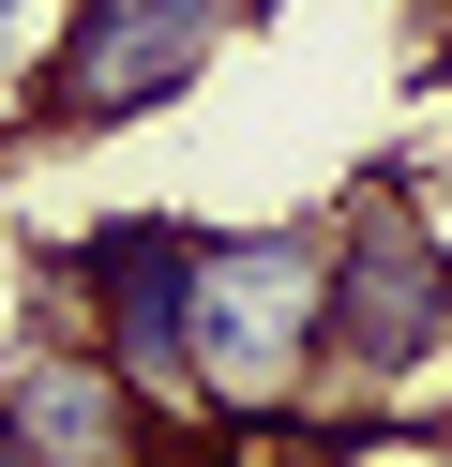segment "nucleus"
I'll use <instances>...</instances> for the list:
<instances>
[{"label": "nucleus", "instance_id": "nucleus-8", "mask_svg": "<svg viewBox=\"0 0 452 467\" xmlns=\"http://www.w3.org/2000/svg\"><path fill=\"white\" fill-rule=\"evenodd\" d=\"M0 467H30V452H16V437H0Z\"/></svg>", "mask_w": 452, "mask_h": 467}, {"label": "nucleus", "instance_id": "nucleus-5", "mask_svg": "<svg viewBox=\"0 0 452 467\" xmlns=\"http://www.w3.org/2000/svg\"><path fill=\"white\" fill-rule=\"evenodd\" d=\"M0 437H16L30 467H166V407H151L90 332L0 362Z\"/></svg>", "mask_w": 452, "mask_h": 467}, {"label": "nucleus", "instance_id": "nucleus-2", "mask_svg": "<svg viewBox=\"0 0 452 467\" xmlns=\"http://www.w3.org/2000/svg\"><path fill=\"white\" fill-rule=\"evenodd\" d=\"M452 347V226L407 182H362L331 212V392L317 407H407Z\"/></svg>", "mask_w": 452, "mask_h": 467}, {"label": "nucleus", "instance_id": "nucleus-6", "mask_svg": "<svg viewBox=\"0 0 452 467\" xmlns=\"http://www.w3.org/2000/svg\"><path fill=\"white\" fill-rule=\"evenodd\" d=\"M60 16H76V0H0V91H30V76L60 61Z\"/></svg>", "mask_w": 452, "mask_h": 467}, {"label": "nucleus", "instance_id": "nucleus-3", "mask_svg": "<svg viewBox=\"0 0 452 467\" xmlns=\"http://www.w3.org/2000/svg\"><path fill=\"white\" fill-rule=\"evenodd\" d=\"M196 272H211V226H181V212H106L76 256H60L76 332L106 347L166 422L196 407ZM196 422H211V407H196Z\"/></svg>", "mask_w": 452, "mask_h": 467}, {"label": "nucleus", "instance_id": "nucleus-7", "mask_svg": "<svg viewBox=\"0 0 452 467\" xmlns=\"http://www.w3.org/2000/svg\"><path fill=\"white\" fill-rule=\"evenodd\" d=\"M166 467H211V422H196V452H166Z\"/></svg>", "mask_w": 452, "mask_h": 467}, {"label": "nucleus", "instance_id": "nucleus-4", "mask_svg": "<svg viewBox=\"0 0 452 467\" xmlns=\"http://www.w3.org/2000/svg\"><path fill=\"white\" fill-rule=\"evenodd\" d=\"M241 0H76L60 16V61L30 76V136H121L166 121L211 61H226Z\"/></svg>", "mask_w": 452, "mask_h": 467}, {"label": "nucleus", "instance_id": "nucleus-1", "mask_svg": "<svg viewBox=\"0 0 452 467\" xmlns=\"http://www.w3.org/2000/svg\"><path fill=\"white\" fill-rule=\"evenodd\" d=\"M331 392V226H211L196 272V407L301 422Z\"/></svg>", "mask_w": 452, "mask_h": 467}]
</instances>
